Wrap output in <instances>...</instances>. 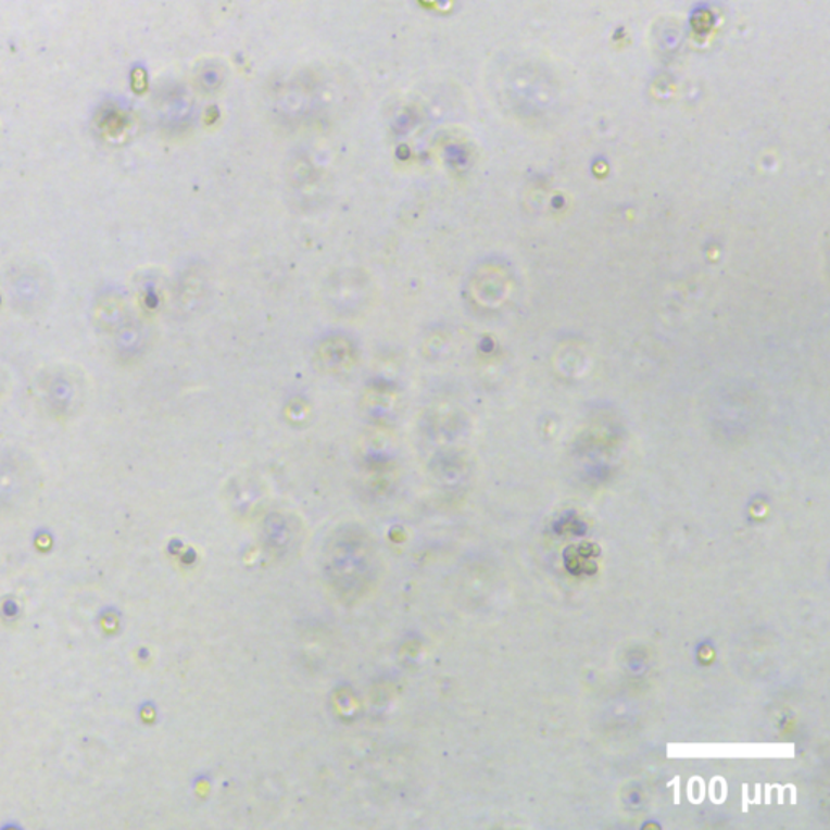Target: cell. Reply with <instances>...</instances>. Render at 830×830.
Returning <instances> with one entry per match:
<instances>
[{
  "mask_svg": "<svg viewBox=\"0 0 830 830\" xmlns=\"http://www.w3.org/2000/svg\"><path fill=\"white\" fill-rule=\"evenodd\" d=\"M328 575L335 586L349 594H359L375 575L372 543L357 529L342 530L332 545H328Z\"/></svg>",
  "mask_w": 830,
  "mask_h": 830,
  "instance_id": "cell-1",
  "label": "cell"
},
{
  "mask_svg": "<svg viewBox=\"0 0 830 830\" xmlns=\"http://www.w3.org/2000/svg\"><path fill=\"white\" fill-rule=\"evenodd\" d=\"M325 294L336 312L355 315L370 302L372 281L361 269H342L329 278Z\"/></svg>",
  "mask_w": 830,
  "mask_h": 830,
  "instance_id": "cell-2",
  "label": "cell"
},
{
  "mask_svg": "<svg viewBox=\"0 0 830 830\" xmlns=\"http://www.w3.org/2000/svg\"><path fill=\"white\" fill-rule=\"evenodd\" d=\"M313 359L323 374H348L357 362V345L348 335L329 332L316 342Z\"/></svg>",
  "mask_w": 830,
  "mask_h": 830,
  "instance_id": "cell-3",
  "label": "cell"
},
{
  "mask_svg": "<svg viewBox=\"0 0 830 830\" xmlns=\"http://www.w3.org/2000/svg\"><path fill=\"white\" fill-rule=\"evenodd\" d=\"M208 273L205 266L193 265L180 276L176 302L184 315H192L203 307L208 298Z\"/></svg>",
  "mask_w": 830,
  "mask_h": 830,
  "instance_id": "cell-4",
  "label": "cell"
},
{
  "mask_svg": "<svg viewBox=\"0 0 830 830\" xmlns=\"http://www.w3.org/2000/svg\"><path fill=\"white\" fill-rule=\"evenodd\" d=\"M77 381L67 374H59L49 381L48 398L55 414L67 415L74 411L78 400Z\"/></svg>",
  "mask_w": 830,
  "mask_h": 830,
  "instance_id": "cell-5",
  "label": "cell"
},
{
  "mask_svg": "<svg viewBox=\"0 0 830 830\" xmlns=\"http://www.w3.org/2000/svg\"><path fill=\"white\" fill-rule=\"evenodd\" d=\"M125 316H127V311H125L124 302H122L121 298H115V295L104 299V304L100 305V312H98V319L104 323L105 329H112L121 325Z\"/></svg>",
  "mask_w": 830,
  "mask_h": 830,
  "instance_id": "cell-6",
  "label": "cell"
}]
</instances>
